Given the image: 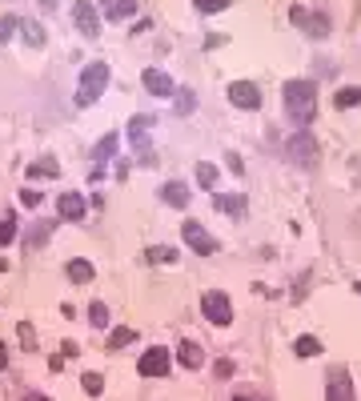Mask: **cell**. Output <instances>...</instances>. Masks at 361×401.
Segmentation results:
<instances>
[{
	"label": "cell",
	"instance_id": "5",
	"mask_svg": "<svg viewBox=\"0 0 361 401\" xmlns=\"http://www.w3.org/2000/svg\"><path fill=\"white\" fill-rule=\"evenodd\" d=\"M72 24H77L89 40H97L100 36V16H97V8H93L89 0H77V4H72Z\"/></svg>",
	"mask_w": 361,
	"mask_h": 401
},
{
	"label": "cell",
	"instance_id": "21",
	"mask_svg": "<svg viewBox=\"0 0 361 401\" xmlns=\"http://www.w3.org/2000/svg\"><path fill=\"white\" fill-rule=\"evenodd\" d=\"M333 105H337V109H353V105H361V89H341V93L333 96Z\"/></svg>",
	"mask_w": 361,
	"mask_h": 401
},
{
	"label": "cell",
	"instance_id": "20",
	"mask_svg": "<svg viewBox=\"0 0 361 401\" xmlns=\"http://www.w3.org/2000/svg\"><path fill=\"white\" fill-rule=\"evenodd\" d=\"M132 341H137V329H116V333H109V349H125Z\"/></svg>",
	"mask_w": 361,
	"mask_h": 401
},
{
	"label": "cell",
	"instance_id": "12",
	"mask_svg": "<svg viewBox=\"0 0 361 401\" xmlns=\"http://www.w3.org/2000/svg\"><path fill=\"white\" fill-rule=\"evenodd\" d=\"M177 357H180V365H185V369H201V365H205V353H201L197 341H180Z\"/></svg>",
	"mask_w": 361,
	"mask_h": 401
},
{
	"label": "cell",
	"instance_id": "10",
	"mask_svg": "<svg viewBox=\"0 0 361 401\" xmlns=\"http://www.w3.org/2000/svg\"><path fill=\"white\" fill-rule=\"evenodd\" d=\"M56 213H61L65 221H81V217H84V197H81V192H65V197H56Z\"/></svg>",
	"mask_w": 361,
	"mask_h": 401
},
{
	"label": "cell",
	"instance_id": "33",
	"mask_svg": "<svg viewBox=\"0 0 361 401\" xmlns=\"http://www.w3.org/2000/svg\"><path fill=\"white\" fill-rule=\"evenodd\" d=\"M20 201H24V205H29V209H36V205H40V201H45V197H40V192H36V189H24V192H20Z\"/></svg>",
	"mask_w": 361,
	"mask_h": 401
},
{
	"label": "cell",
	"instance_id": "31",
	"mask_svg": "<svg viewBox=\"0 0 361 401\" xmlns=\"http://www.w3.org/2000/svg\"><path fill=\"white\" fill-rule=\"evenodd\" d=\"M193 4H197L201 13H221V8H225L229 0H193Z\"/></svg>",
	"mask_w": 361,
	"mask_h": 401
},
{
	"label": "cell",
	"instance_id": "29",
	"mask_svg": "<svg viewBox=\"0 0 361 401\" xmlns=\"http://www.w3.org/2000/svg\"><path fill=\"white\" fill-rule=\"evenodd\" d=\"M17 29H20L17 16H4V20H0V45H4V40H8V36H13Z\"/></svg>",
	"mask_w": 361,
	"mask_h": 401
},
{
	"label": "cell",
	"instance_id": "14",
	"mask_svg": "<svg viewBox=\"0 0 361 401\" xmlns=\"http://www.w3.org/2000/svg\"><path fill=\"white\" fill-rule=\"evenodd\" d=\"M161 201H169L173 209H185V205H189V189H185L180 181H169V185L161 189Z\"/></svg>",
	"mask_w": 361,
	"mask_h": 401
},
{
	"label": "cell",
	"instance_id": "28",
	"mask_svg": "<svg viewBox=\"0 0 361 401\" xmlns=\"http://www.w3.org/2000/svg\"><path fill=\"white\" fill-rule=\"evenodd\" d=\"M17 329H20V345H24V349H36V333H33V325H29V321H20Z\"/></svg>",
	"mask_w": 361,
	"mask_h": 401
},
{
	"label": "cell",
	"instance_id": "36",
	"mask_svg": "<svg viewBox=\"0 0 361 401\" xmlns=\"http://www.w3.org/2000/svg\"><path fill=\"white\" fill-rule=\"evenodd\" d=\"M233 401H269V398H261V393H233Z\"/></svg>",
	"mask_w": 361,
	"mask_h": 401
},
{
	"label": "cell",
	"instance_id": "18",
	"mask_svg": "<svg viewBox=\"0 0 361 401\" xmlns=\"http://www.w3.org/2000/svg\"><path fill=\"white\" fill-rule=\"evenodd\" d=\"M132 8H137V0H113V4H105L109 20H125V16H132Z\"/></svg>",
	"mask_w": 361,
	"mask_h": 401
},
{
	"label": "cell",
	"instance_id": "11",
	"mask_svg": "<svg viewBox=\"0 0 361 401\" xmlns=\"http://www.w3.org/2000/svg\"><path fill=\"white\" fill-rule=\"evenodd\" d=\"M141 80H145V89L153 96H173V77H164L161 68H145V77Z\"/></svg>",
	"mask_w": 361,
	"mask_h": 401
},
{
	"label": "cell",
	"instance_id": "34",
	"mask_svg": "<svg viewBox=\"0 0 361 401\" xmlns=\"http://www.w3.org/2000/svg\"><path fill=\"white\" fill-rule=\"evenodd\" d=\"M113 149H116L113 137H109V141H100V144H97V157H113Z\"/></svg>",
	"mask_w": 361,
	"mask_h": 401
},
{
	"label": "cell",
	"instance_id": "1",
	"mask_svg": "<svg viewBox=\"0 0 361 401\" xmlns=\"http://www.w3.org/2000/svg\"><path fill=\"white\" fill-rule=\"evenodd\" d=\"M285 112L297 125H309L317 112V84L313 80H289L285 84Z\"/></svg>",
	"mask_w": 361,
	"mask_h": 401
},
{
	"label": "cell",
	"instance_id": "35",
	"mask_svg": "<svg viewBox=\"0 0 361 401\" xmlns=\"http://www.w3.org/2000/svg\"><path fill=\"white\" fill-rule=\"evenodd\" d=\"M217 377H233V361H217Z\"/></svg>",
	"mask_w": 361,
	"mask_h": 401
},
{
	"label": "cell",
	"instance_id": "3",
	"mask_svg": "<svg viewBox=\"0 0 361 401\" xmlns=\"http://www.w3.org/2000/svg\"><path fill=\"white\" fill-rule=\"evenodd\" d=\"M201 313L213 321V325H229V321H233V305H229V297H225L221 289H213V293H205V297H201Z\"/></svg>",
	"mask_w": 361,
	"mask_h": 401
},
{
	"label": "cell",
	"instance_id": "16",
	"mask_svg": "<svg viewBox=\"0 0 361 401\" xmlns=\"http://www.w3.org/2000/svg\"><path fill=\"white\" fill-rule=\"evenodd\" d=\"M68 281L89 285V281H93V265H89V261H68Z\"/></svg>",
	"mask_w": 361,
	"mask_h": 401
},
{
	"label": "cell",
	"instance_id": "22",
	"mask_svg": "<svg viewBox=\"0 0 361 401\" xmlns=\"http://www.w3.org/2000/svg\"><path fill=\"white\" fill-rule=\"evenodd\" d=\"M56 173H61V169H56V160L52 157H40L33 169H29V176H56Z\"/></svg>",
	"mask_w": 361,
	"mask_h": 401
},
{
	"label": "cell",
	"instance_id": "8",
	"mask_svg": "<svg viewBox=\"0 0 361 401\" xmlns=\"http://www.w3.org/2000/svg\"><path fill=\"white\" fill-rule=\"evenodd\" d=\"M229 100L237 109H257L261 105V89L257 84H249V80H233L229 84Z\"/></svg>",
	"mask_w": 361,
	"mask_h": 401
},
{
	"label": "cell",
	"instance_id": "15",
	"mask_svg": "<svg viewBox=\"0 0 361 401\" xmlns=\"http://www.w3.org/2000/svg\"><path fill=\"white\" fill-rule=\"evenodd\" d=\"M177 249H173V245H153V249H148L145 253V261H153V265H177Z\"/></svg>",
	"mask_w": 361,
	"mask_h": 401
},
{
	"label": "cell",
	"instance_id": "13",
	"mask_svg": "<svg viewBox=\"0 0 361 401\" xmlns=\"http://www.w3.org/2000/svg\"><path fill=\"white\" fill-rule=\"evenodd\" d=\"M289 20H293V24H309V29H313V36H325V32H329L325 16H309L305 8H293V13H289Z\"/></svg>",
	"mask_w": 361,
	"mask_h": 401
},
{
	"label": "cell",
	"instance_id": "25",
	"mask_svg": "<svg viewBox=\"0 0 361 401\" xmlns=\"http://www.w3.org/2000/svg\"><path fill=\"white\" fill-rule=\"evenodd\" d=\"M81 385H84V393H93V398H97V393H105V377H100V373H84Z\"/></svg>",
	"mask_w": 361,
	"mask_h": 401
},
{
	"label": "cell",
	"instance_id": "24",
	"mask_svg": "<svg viewBox=\"0 0 361 401\" xmlns=\"http://www.w3.org/2000/svg\"><path fill=\"white\" fill-rule=\"evenodd\" d=\"M49 233H52V221H36L33 225V237H29V249H36L40 241H49Z\"/></svg>",
	"mask_w": 361,
	"mask_h": 401
},
{
	"label": "cell",
	"instance_id": "23",
	"mask_svg": "<svg viewBox=\"0 0 361 401\" xmlns=\"http://www.w3.org/2000/svg\"><path fill=\"white\" fill-rule=\"evenodd\" d=\"M89 321H93L97 329H105V325H109V305H105V301H93V309H89Z\"/></svg>",
	"mask_w": 361,
	"mask_h": 401
},
{
	"label": "cell",
	"instance_id": "37",
	"mask_svg": "<svg viewBox=\"0 0 361 401\" xmlns=\"http://www.w3.org/2000/svg\"><path fill=\"white\" fill-rule=\"evenodd\" d=\"M8 365V345H0V369Z\"/></svg>",
	"mask_w": 361,
	"mask_h": 401
},
{
	"label": "cell",
	"instance_id": "2",
	"mask_svg": "<svg viewBox=\"0 0 361 401\" xmlns=\"http://www.w3.org/2000/svg\"><path fill=\"white\" fill-rule=\"evenodd\" d=\"M109 84V64L105 61H93L89 68L81 73V84H77V105H93Z\"/></svg>",
	"mask_w": 361,
	"mask_h": 401
},
{
	"label": "cell",
	"instance_id": "38",
	"mask_svg": "<svg viewBox=\"0 0 361 401\" xmlns=\"http://www.w3.org/2000/svg\"><path fill=\"white\" fill-rule=\"evenodd\" d=\"M24 401H49V398H45V393H29Z\"/></svg>",
	"mask_w": 361,
	"mask_h": 401
},
{
	"label": "cell",
	"instance_id": "19",
	"mask_svg": "<svg viewBox=\"0 0 361 401\" xmlns=\"http://www.w3.org/2000/svg\"><path fill=\"white\" fill-rule=\"evenodd\" d=\"M297 357H317V353H321V341H317V337H297Z\"/></svg>",
	"mask_w": 361,
	"mask_h": 401
},
{
	"label": "cell",
	"instance_id": "17",
	"mask_svg": "<svg viewBox=\"0 0 361 401\" xmlns=\"http://www.w3.org/2000/svg\"><path fill=\"white\" fill-rule=\"evenodd\" d=\"M217 209L221 213H229V217H245V197H217Z\"/></svg>",
	"mask_w": 361,
	"mask_h": 401
},
{
	"label": "cell",
	"instance_id": "6",
	"mask_svg": "<svg viewBox=\"0 0 361 401\" xmlns=\"http://www.w3.org/2000/svg\"><path fill=\"white\" fill-rule=\"evenodd\" d=\"M141 377H164L169 369H173V361H169V349H161V345H153V349L141 357Z\"/></svg>",
	"mask_w": 361,
	"mask_h": 401
},
{
	"label": "cell",
	"instance_id": "30",
	"mask_svg": "<svg viewBox=\"0 0 361 401\" xmlns=\"http://www.w3.org/2000/svg\"><path fill=\"white\" fill-rule=\"evenodd\" d=\"M193 105H197L193 93H189V89H180V93H177V112H193Z\"/></svg>",
	"mask_w": 361,
	"mask_h": 401
},
{
	"label": "cell",
	"instance_id": "4",
	"mask_svg": "<svg viewBox=\"0 0 361 401\" xmlns=\"http://www.w3.org/2000/svg\"><path fill=\"white\" fill-rule=\"evenodd\" d=\"M289 160H297L301 169H313V165H317V141H313L305 128H301L297 137H289Z\"/></svg>",
	"mask_w": 361,
	"mask_h": 401
},
{
	"label": "cell",
	"instance_id": "27",
	"mask_svg": "<svg viewBox=\"0 0 361 401\" xmlns=\"http://www.w3.org/2000/svg\"><path fill=\"white\" fill-rule=\"evenodd\" d=\"M17 241V221H0V249Z\"/></svg>",
	"mask_w": 361,
	"mask_h": 401
},
{
	"label": "cell",
	"instance_id": "32",
	"mask_svg": "<svg viewBox=\"0 0 361 401\" xmlns=\"http://www.w3.org/2000/svg\"><path fill=\"white\" fill-rule=\"evenodd\" d=\"M20 29H24V36H29V45H45V36H40L36 24H20Z\"/></svg>",
	"mask_w": 361,
	"mask_h": 401
},
{
	"label": "cell",
	"instance_id": "26",
	"mask_svg": "<svg viewBox=\"0 0 361 401\" xmlns=\"http://www.w3.org/2000/svg\"><path fill=\"white\" fill-rule=\"evenodd\" d=\"M197 181L205 185V189H213V185H217V169H213V165H197Z\"/></svg>",
	"mask_w": 361,
	"mask_h": 401
},
{
	"label": "cell",
	"instance_id": "7",
	"mask_svg": "<svg viewBox=\"0 0 361 401\" xmlns=\"http://www.w3.org/2000/svg\"><path fill=\"white\" fill-rule=\"evenodd\" d=\"M180 233H185V241H189V249H193V253H201V257H209L217 249V241L209 237V233H205V225H197V221H185V229H180Z\"/></svg>",
	"mask_w": 361,
	"mask_h": 401
},
{
	"label": "cell",
	"instance_id": "9",
	"mask_svg": "<svg viewBox=\"0 0 361 401\" xmlns=\"http://www.w3.org/2000/svg\"><path fill=\"white\" fill-rule=\"evenodd\" d=\"M325 401H353V381H349V369L337 365L329 373V393Z\"/></svg>",
	"mask_w": 361,
	"mask_h": 401
}]
</instances>
